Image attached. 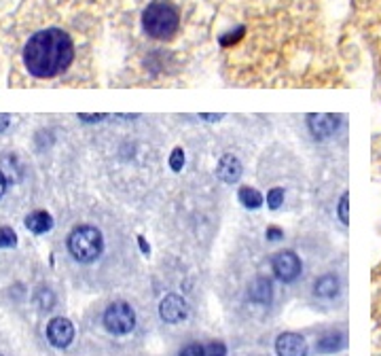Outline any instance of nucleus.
I'll list each match as a JSON object with an SVG mask.
<instances>
[{
    "label": "nucleus",
    "mask_w": 381,
    "mask_h": 356,
    "mask_svg": "<svg viewBox=\"0 0 381 356\" xmlns=\"http://www.w3.org/2000/svg\"><path fill=\"white\" fill-rule=\"evenodd\" d=\"M74 57L72 38L59 28L36 32L23 47V64L36 79H51L61 74Z\"/></svg>",
    "instance_id": "nucleus-1"
},
{
    "label": "nucleus",
    "mask_w": 381,
    "mask_h": 356,
    "mask_svg": "<svg viewBox=\"0 0 381 356\" xmlns=\"http://www.w3.org/2000/svg\"><path fill=\"white\" fill-rule=\"evenodd\" d=\"M142 28L151 38L170 40L180 28V13L168 0H155L142 13Z\"/></svg>",
    "instance_id": "nucleus-2"
},
{
    "label": "nucleus",
    "mask_w": 381,
    "mask_h": 356,
    "mask_svg": "<svg viewBox=\"0 0 381 356\" xmlns=\"http://www.w3.org/2000/svg\"><path fill=\"white\" fill-rule=\"evenodd\" d=\"M68 248H70V255L76 261L91 263L102 255V248H104L102 234L95 227H89V225L76 227L68 238Z\"/></svg>",
    "instance_id": "nucleus-3"
},
{
    "label": "nucleus",
    "mask_w": 381,
    "mask_h": 356,
    "mask_svg": "<svg viewBox=\"0 0 381 356\" xmlns=\"http://www.w3.org/2000/svg\"><path fill=\"white\" fill-rule=\"evenodd\" d=\"M104 327L112 335L131 333V329L136 327V314H134L131 306H127L123 302H117V304L108 306V310L104 312Z\"/></svg>",
    "instance_id": "nucleus-4"
},
{
    "label": "nucleus",
    "mask_w": 381,
    "mask_h": 356,
    "mask_svg": "<svg viewBox=\"0 0 381 356\" xmlns=\"http://www.w3.org/2000/svg\"><path fill=\"white\" fill-rule=\"evenodd\" d=\"M274 274L282 280V282H295L301 276V259L293 253V251H282L274 257L271 261Z\"/></svg>",
    "instance_id": "nucleus-5"
},
{
    "label": "nucleus",
    "mask_w": 381,
    "mask_h": 356,
    "mask_svg": "<svg viewBox=\"0 0 381 356\" xmlns=\"http://www.w3.org/2000/svg\"><path fill=\"white\" fill-rule=\"evenodd\" d=\"M159 316L170 325L182 323L189 316V306L180 295H168L159 306Z\"/></svg>",
    "instance_id": "nucleus-6"
},
{
    "label": "nucleus",
    "mask_w": 381,
    "mask_h": 356,
    "mask_svg": "<svg viewBox=\"0 0 381 356\" xmlns=\"http://www.w3.org/2000/svg\"><path fill=\"white\" fill-rule=\"evenodd\" d=\"M339 117L335 115H327V113H312L307 115V123H310V132L314 134V138L318 140H327L331 138L337 127H339Z\"/></svg>",
    "instance_id": "nucleus-7"
},
{
    "label": "nucleus",
    "mask_w": 381,
    "mask_h": 356,
    "mask_svg": "<svg viewBox=\"0 0 381 356\" xmlns=\"http://www.w3.org/2000/svg\"><path fill=\"white\" fill-rule=\"evenodd\" d=\"M74 338V327L70 321L66 318H53L47 325V340L55 346V348H68L70 342Z\"/></svg>",
    "instance_id": "nucleus-8"
},
{
    "label": "nucleus",
    "mask_w": 381,
    "mask_h": 356,
    "mask_svg": "<svg viewBox=\"0 0 381 356\" xmlns=\"http://www.w3.org/2000/svg\"><path fill=\"white\" fill-rule=\"evenodd\" d=\"M278 356H307V342L297 333H282L276 340Z\"/></svg>",
    "instance_id": "nucleus-9"
},
{
    "label": "nucleus",
    "mask_w": 381,
    "mask_h": 356,
    "mask_svg": "<svg viewBox=\"0 0 381 356\" xmlns=\"http://www.w3.org/2000/svg\"><path fill=\"white\" fill-rule=\"evenodd\" d=\"M216 176H218L223 183H227V185L238 183L240 176H242V163H240V159L233 157V155H223V157L218 159V166H216Z\"/></svg>",
    "instance_id": "nucleus-10"
},
{
    "label": "nucleus",
    "mask_w": 381,
    "mask_h": 356,
    "mask_svg": "<svg viewBox=\"0 0 381 356\" xmlns=\"http://www.w3.org/2000/svg\"><path fill=\"white\" fill-rule=\"evenodd\" d=\"M339 289H341V285H339V278H337L335 274H324V276H320V278L316 280V285H314V293H316V297H320V299H333V297H337V295H339Z\"/></svg>",
    "instance_id": "nucleus-11"
},
{
    "label": "nucleus",
    "mask_w": 381,
    "mask_h": 356,
    "mask_svg": "<svg viewBox=\"0 0 381 356\" xmlns=\"http://www.w3.org/2000/svg\"><path fill=\"white\" fill-rule=\"evenodd\" d=\"M248 297L250 302L254 304H261V306H267L274 297V287H271V280L267 278H257L250 289H248Z\"/></svg>",
    "instance_id": "nucleus-12"
},
{
    "label": "nucleus",
    "mask_w": 381,
    "mask_h": 356,
    "mask_svg": "<svg viewBox=\"0 0 381 356\" xmlns=\"http://www.w3.org/2000/svg\"><path fill=\"white\" fill-rule=\"evenodd\" d=\"M25 227L32 234H47L53 227V219H51V214L38 210V212H32V214L25 217Z\"/></svg>",
    "instance_id": "nucleus-13"
},
{
    "label": "nucleus",
    "mask_w": 381,
    "mask_h": 356,
    "mask_svg": "<svg viewBox=\"0 0 381 356\" xmlns=\"http://www.w3.org/2000/svg\"><path fill=\"white\" fill-rule=\"evenodd\" d=\"M240 202H242L244 208L257 210V208L263 206V195L257 189H252V187H242L240 189Z\"/></svg>",
    "instance_id": "nucleus-14"
},
{
    "label": "nucleus",
    "mask_w": 381,
    "mask_h": 356,
    "mask_svg": "<svg viewBox=\"0 0 381 356\" xmlns=\"http://www.w3.org/2000/svg\"><path fill=\"white\" fill-rule=\"evenodd\" d=\"M344 346H346V338L339 335V333H331V335H324L318 342V352H335V350H339Z\"/></svg>",
    "instance_id": "nucleus-15"
},
{
    "label": "nucleus",
    "mask_w": 381,
    "mask_h": 356,
    "mask_svg": "<svg viewBox=\"0 0 381 356\" xmlns=\"http://www.w3.org/2000/svg\"><path fill=\"white\" fill-rule=\"evenodd\" d=\"M17 244V236L11 227H0V248H13Z\"/></svg>",
    "instance_id": "nucleus-16"
},
{
    "label": "nucleus",
    "mask_w": 381,
    "mask_h": 356,
    "mask_svg": "<svg viewBox=\"0 0 381 356\" xmlns=\"http://www.w3.org/2000/svg\"><path fill=\"white\" fill-rule=\"evenodd\" d=\"M282 204H284V189H280V187L271 189L269 195H267V206H269L271 210H278Z\"/></svg>",
    "instance_id": "nucleus-17"
},
{
    "label": "nucleus",
    "mask_w": 381,
    "mask_h": 356,
    "mask_svg": "<svg viewBox=\"0 0 381 356\" xmlns=\"http://www.w3.org/2000/svg\"><path fill=\"white\" fill-rule=\"evenodd\" d=\"M36 302L40 304L42 310H49V308H53L55 297H53V293H51L49 289H40V291L36 293Z\"/></svg>",
    "instance_id": "nucleus-18"
},
{
    "label": "nucleus",
    "mask_w": 381,
    "mask_h": 356,
    "mask_svg": "<svg viewBox=\"0 0 381 356\" xmlns=\"http://www.w3.org/2000/svg\"><path fill=\"white\" fill-rule=\"evenodd\" d=\"M339 219H341V223L344 225H348L350 223V195L348 193H344L341 195V202H339Z\"/></svg>",
    "instance_id": "nucleus-19"
},
{
    "label": "nucleus",
    "mask_w": 381,
    "mask_h": 356,
    "mask_svg": "<svg viewBox=\"0 0 381 356\" xmlns=\"http://www.w3.org/2000/svg\"><path fill=\"white\" fill-rule=\"evenodd\" d=\"M182 166H184V151H182V149H174V151H172V157H170V168H172L174 172H180Z\"/></svg>",
    "instance_id": "nucleus-20"
},
{
    "label": "nucleus",
    "mask_w": 381,
    "mask_h": 356,
    "mask_svg": "<svg viewBox=\"0 0 381 356\" xmlns=\"http://www.w3.org/2000/svg\"><path fill=\"white\" fill-rule=\"evenodd\" d=\"M204 348H206V356H227V348L221 342H212Z\"/></svg>",
    "instance_id": "nucleus-21"
},
{
    "label": "nucleus",
    "mask_w": 381,
    "mask_h": 356,
    "mask_svg": "<svg viewBox=\"0 0 381 356\" xmlns=\"http://www.w3.org/2000/svg\"><path fill=\"white\" fill-rule=\"evenodd\" d=\"M242 36H244V28H238V32H235V34L231 32V34H225V36H221V45H223V47H229V45L238 42Z\"/></svg>",
    "instance_id": "nucleus-22"
},
{
    "label": "nucleus",
    "mask_w": 381,
    "mask_h": 356,
    "mask_svg": "<svg viewBox=\"0 0 381 356\" xmlns=\"http://www.w3.org/2000/svg\"><path fill=\"white\" fill-rule=\"evenodd\" d=\"M178 356H206V348L199 346V344H191V346L182 348Z\"/></svg>",
    "instance_id": "nucleus-23"
},
{
    "label": "nucleus",
    "mask_w": 381,
    "mask_h": 356,
    "mask_svg": "<svg viewBox=\"0 0 381 356\" xmlns=\"http://www.w3.org/2000/svg\"><path fill=\"white\" fill-rule=\"evenodd\" d=\"M265 236H267V240L278 242V240H282V238H284V231H282V229H278V227H269Z\"/></svg>",
    "instance_id": "nucleus-24"
},
{
    "label": "nucleus",
    "mask_w": 381,
    "mask_h": 356,
    "mask_svg": "<svg viewBox=\"0 0 381 356\" xmlns=\"http://www.w3.org/2000/svg\"><path fill=\"white\" fill-rule=\"evenodd\" d=\"M78 119L81 121H100V119H104V115H78Z\"/></svg>",
    "instance_id": "nucleus-25"
},
{
    "label": "nucleus",
    "mask_w": 381,
    "mask_h": 356,
    "mask_svg": "<svg viewBox=\"0 0 381 356\" xmlns=\"http://www.w3.org/2000/svg\"><path fill=\"white\" fill-rule=\"evenodd\" d=\"M8 115H0V132H4L6 127H8Z\"/></svg>",
    "instance_id": "nucleus-26"
},
{
    "label": "nucleus",
    "mask_w": 381,
    "mask_h": 356,
    "mask_svg": "<svg viewBox=\"0 0 381 356\" xmlns=\"http://www.w3.org/2000/svg\"><path fill=\"white\" fill-rule=\"evenodd\" d=\"M4 191H6V178H4V174L0 172V197L4 195Z\"/></svg>",
    "instance_id": "nucleus-27"
},
{
    "label": "nucleus",
    "mask_w": 381,
    "mask_h": 356,
    "mask_svg": "<svg viewBox=\"0 0 381 356\" xmlns=\"http://www.w3.org/2000/svg\"><path fill=\"white\" fill-rule=\"evenodd\" d=\"M138 242H140V248H142V253H144V255H148V246H146V242H144V238H142V236L138 238Z\"/></svg>",
    "instance_id": "nucleus-28"
},
{
    "label": "nucleus",
    "mask_w": 381,
    "mask_h": 356,
    "mask_svg": "<svg viewBox=\"0 0 381 356\" xmlns=\"http://www.w3.org/2000/svg\"><path fill=\"white\" fill-rule=\"evenodd\" d=\"M201 119H208V121H216V119H221V115H201Z\"/></svg>",
    "instance_id": "nucleus-29"
}]
</instances>
